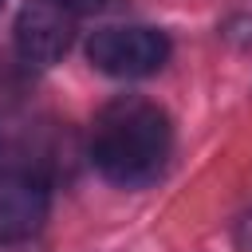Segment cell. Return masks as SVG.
Masks as SVG:
<instances>
[{
	"label": "cell",
	"instance_id": "6da1fadb",
	"mask_svg": "<svg viewBox=\"0 0 252 252\" xmlns=\"http://www.w3.org/2000/svg\"><path fill=\"white\" fill-rule=\"evenodd\" d=\"M169 146H173L169 114L142 94H122L94 114L91 161L114 185L134 189L154 181L169 158Z\"/></svg>",
	"mask_w": 252,
	"mask_h": 252
},
{
	"label": "cell",
	"instance_id": "7a4b0ae2",
	"mask_svg": "<svg viewBox=\"0 0 252 252\" xmlns=\"http://www.w3.org/2000/svg\"><path fill=\"white\" fill-rule=\"evenodd\" d=\"M87 59H91L102 75H114V79H142V75H154V71L165 67V59H169V39H165V32L142 28V24H130V28H102V32L91 35Z\"/></svg>",
	"mask_w": 252,
	"mask_h": 252
},
{
	"label": "cell",
	"instance_id": "3957f363",
	"mask_svg": "<svg viewBox=\"0 0 252 252\" xmlns=\"http://www.w3.org/2000/svg\"><path fill=\"white\" fill-rule=\"evenodd\" d=\"M75 39V20L55 0H28L16 16V51L28 67H51L67 55Z\"/></svg>",
	"mask_w": 252,
	"mask_h": 252
},
{
	"label": "cell",
	"instance_id": "277c9868",
	"mask_svg": "<svg viewBox=\"0 0 252 252\" xmlns=\"http://www.w3.org/2000/svg\"><path fill=\"white\" fill-rule=\"evenodd\" d=\"M47 220V189L35 173H0V244L32 240Z\"/></svg>",
	"mask_w": 252,
	"mask_h": 252
},
{
	"label": "cell",
	"instance_id": "5b68a950",
	"mask_svg": "<svg viewBox=\"0 0 252 252\" xmlns=\"http://www.w3.org/2000/svg\"><path fill=\"white\" fill-rule=\"evenodd\" d=\"M232 236H236V248H240V252H252V209H248V213L236 220Z\"/></svg>",
	"mask_w": 252,
	"mask_h": 252
},
{
	"label": "cell",
	"instance_id": "8992f818",
	"mask_svg": "<svg viewBox=\"0 0 252 252\" xmlns=\"http://www.w3.org/2000/svg\"><path fill=\"white\" fill-rule=\"evenodd\" d=\"M55 4H63L71 16H91V12H102L106 8V0H55Z\"/></svg>",
	"mask_w": 252,
	"mask_h": 252
},
{
	"label": "cell",
	"instance_id": "52a82bcc",
	"mask_svg": "<svg viewBox=\"0 0 252 252\" xmlns=\"http://www.w3.org/2000/svg\"><path fill=\"white\" fill-rule=\"evenodd\" d=\"M0 8H4V0H0Z\"/></svg>",
	"mask_w": 252,
	"mask_h": 252
}]
</instances>
